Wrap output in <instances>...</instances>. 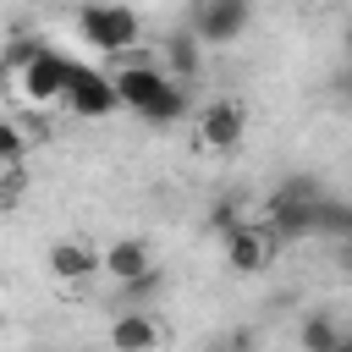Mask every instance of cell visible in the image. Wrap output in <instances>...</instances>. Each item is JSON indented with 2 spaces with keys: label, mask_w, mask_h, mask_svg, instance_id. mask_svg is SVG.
<instances>
[{
  "label": "cell",
  "mask_w": 352,
  "mask_h": 352,
  "mask_svg": "<svg viewBox=\"0 0 352 352\" xmlns=\"http://www.w3.org/2000/svg\"><path fill=\"white\" fill-rule=\"evenodd\" d=\"M341 50H346V66H352V22H346V33H341Z\"/></svg>",
  "instance_id": "16"
},
{
  "label": "cell",
  "mask_w": 352,
  "mask_h": 352,
  "mask_svg": "<svg viewBox=\"0 0 352 352\" xmlns=\"http://www.w3.org/2000/svg\"><path fill=\"white\" fill-rule=\"evenodd\" d=\"M66 104H72L77 116H88V121L116 116V110H121L116 77H104V72H94V66H77V77H72V88H66Z\"/></svg>",
  "instance_id": "8"
},
{
  "label": "cell",
  "mask_w": 352,
  "mask_h": 352,
  "mask_svg": "<svg viewBox=\"0 0 352 352\" xmlns=\"http://www.w3.org/2000/svg\"><path fill=\"white\" fill-rule=\"evenodd\" d=\"M170 88H176V82H170L160 66H148V60H126V66L116 72V94H121V104H126L132 116H148Z\"/></svg>",
  "instance_id": "6"
},
{
  "label": "cell",
  "mask_w": 352,
  "mask_h": 352,
  "mask_svg": "<svg viewBox=\"0 0 352 352\" xmlns=\"http://www.w3.org/2000/svg\"><path fill=\"white\" fill-rule=\"evenodd\" d=\"M0 165H28V126L16 121L0 126Z\"/></svg>",
  "instance_id": "15"
},
{
  "label": "cell",
  "mask_w": 352,
  "mask_h": 352,
  "mask_svg": "<svg viewBox=\"0 0 352 352\" xmlns=\"http://www.w3.org/2000/svg\"><path fill=\"white\" fill-rule=\"evenodd\" d=\"M44 270H50L55 286L77 292V286H88V280L104 270V248H94L88 236H60V242L44 248Z\"/></svg>",
  "instance_id": "3"
},
{
  "label": "cell",
  "mask_w": 352,
  "mask_h": 352,
  "mask_svg": "<svg viewBox=\"0 0 352 352\" xmlns=\"http://www.w3.org/2000/svg\"><path fill=\"white\" fill-rule=\"evenodd\" d=\"M341 94H346V99H352V66H346V72H341Z\"/></svg>",
  "instance_id": "17"
},
{
  "label": "cell",
  "mask_w": 352,
  "mask_h": 352,
  "mask_svg": "<svg viewBox=\"0 0 352 352\" xmlns=\"http://www.w3.org/2000/svg\"><path fill=\"white\" fill-rule=\"evenodd\" d=\"M160 341H165V324L148 308H121L110 319V346L116 352H160Z\"/></svg>",
  "instance_id": "11"
},
{
  "label": "cell",
  "mask_w": 352,
  "mask_h": 352,
  "mask_svg": "<svg viewBox=\"0 0 352 352\" xmlns=\"http://www.w3.org/2000/svg\"><path fill=\"white\" fill-rule=\"evenodd\" d=\"M242 132H248V110H242L236 99H209V104L192 116V138H198L204 154H231V148L242 143Z\"/></svg>",
  "instance_id": "4"
},
{
  "label": "cell",
  "mask_w": 352,
  "mask_h": 352,
  "mask_svg": "<svg viewBox=\"0 0 352 352\" xmlns=\"http://www.w3.org/2000/svg\"><path fill=\"white\" fill-rule=\"evenodd\" d=\"M264 226L286 242V236H302V231H319L324 226V198H319V182L314 176H286L270 204H264Z\"/></svg>",
  "instance_id": "1"
},
{
  "label": "cell",
  "mask_w": 352,
  "mask_h": 352,
  "mask_svg": "<svg viewBox=\"0 0 352 352\" xmlns=\"http://www.w3.org/2000/svg\"><path fill=\"white\" fill-rule=\"evenodd\" d=\"M77 33L104 55H126L143 38V22H138V11H121V6H88V11H77Z\"/></svg>",
  "instance_id": "2"
},
{
  "label": "cell",
  "mask_w": 352,
  "mask_h": 352,
  "mask_svg": "<svg viewBox=\"0 0 352 352\" xmlns=\"http://www.w3.org/2000/svg\"><path fill=\"white\" fill-rule=\"evenodd\" d=\"M242 226H248V214H242V204H236V198H220V204L209 209V231H214L220 242H231Z\"/></svg>",
  "instance_id": "14"
},
{
  "label": "cell",
  "mask_w": 352,
  "mask_h": 352,
  "mask_svg": "<svg viewBox=\"0 0 352 352\" xmlns=\"http://www.w3.org/2000/svg\"><path fill=\"white\" fill-rule=\"evenodd\" d=\"M104 275L126 292V286H138V280H148L160 270H154V253H148L143 236H116V242H104Z\"/></svg>",
  "instance_id": "10"
},
{
  "label": "cell",
  "mask_w": 352,
  "mask_h": 352,
  "mask_svg": "<svg viewBox=\"0 0 352 352\" xmlns=\"http://www.w3.org/2000/svg\"><path fill=\"white\" fill-rule=\"evenodd\" d=\"M336 352H352V330H346V336H341V346H336Z\"/></svg>",
  "instance_id": "18"
},
{
  "label": "cell",
  "mask_w": 352,
  "mask_h": 352,
  "mask_svg": "<svg viewBox=\"0 0 352 352\" xmlns=\"http://www.w3.org/2000/svg\"><path fill=\"white\" fill-rule=\"evenodd\" d=\"M341 336H346V324H341L330 308H314V314L302 319V330H297L302 352H336V346H341Z\"/></svg>",
  "instance_id": "13"
},
{
  "label": "cell",
  "mask_w": 352,
  "mask_h": 352,
  "mask_svg": "<svg viewBox=\"0 0 352 352\" xmlns=\"http://www.w3.org/2000/svg\"><path fill=\"white\" fill-rule=\"evenodd\" d=\"M248 22H253V11H248L242 0H204V6H192L187 33H192L198 44H231V38L248 33Z\"/></svg>",
  "instance_id": "5"
},
{
  "label": "cell",
  "mask_w": 352,
  "mask_h": 352,
  "mask_svg": "<svg viewBox=\"0 0 352 352\" xmlns=\"http://www.w3.org/2000/svg\"><path fill=\"white\" fill-rule=\"evenodd\" d=\"M160 72H165L176 88L198 82V72H204V44H198L192 33H170V38L160 44Z\"/></svg>",
  "instance_id": "12"
},
{
  "label": "cell",
  "mask_w": 352,
  "mask_h": 352,
  "mask_svg": "<svg viewBox=\"0 0 352 352\" xmlns=\"http://www.w3.org/2000/svg\"><path fill=\"white\" fill-rule=\"evenodd\" d=\"M72 77H77V66H72L60 50H44V55H38V60L16 77V88L28 94V104H50V99H66Z\"/></svg>",
  "instance_id": "7"
},
{
  "label": "cell",
  "mask_w": 352,
  "mask_h": 352,
  "mask_svg": "<svg viewBox=\"0 0 352 352\" xmlns=\"http://www.w3.org/2000/svg\"><path fill=\"white\" fill-rule=\"evenodd\" d=\"M275 248H280V236H275L264 220H248V226L226 242V264H231L236 275H258V270L275 258Z\"/></svg>",
  "instance_id": "9"
}]
</instances>
